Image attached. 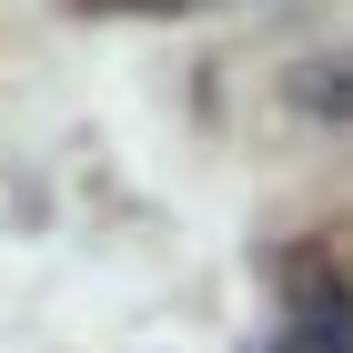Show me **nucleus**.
I'll list each match as a JSON object with an SVG mask.
<instances>
[{
    "label": "nucleus",
    "mask_w": 353,
    "mask_h": 353,
    "mask_svg": "<svg viewBox=\"0 0 353 353\" xmlns=\"http://www.w3.org/2000/svg\"><path fill=\"white\" fill-rule=\"evenodd\" d=\"M293 101L323 111V121H353V61H303V71H293Z\"/></svg>",
    "instance_id": "f257e3e1"
}]
</instances>
